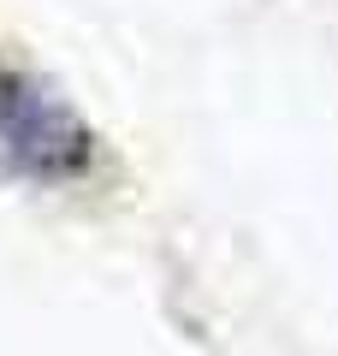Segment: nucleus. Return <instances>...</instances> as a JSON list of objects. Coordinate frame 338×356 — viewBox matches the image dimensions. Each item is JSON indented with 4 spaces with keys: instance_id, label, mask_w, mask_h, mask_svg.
Masks as SVG:
<instances>
[{
    "instance_id": "nucleus-1",
    "label": "nucleus",
    "mask_w": 338,
    "mask_h": 356,
    "mask_svg": "<svg viewBox=\"0 0 338 356\" xmlns=\"http://www.w3.org/2000/svg\"><path fill=\"white\" fill-rule=\"evenodd\" d=\"M0 154L18 172L72 178L89 166V131L42 83H30L18 72H0Z\"/></svg>"
}]
</instances>
